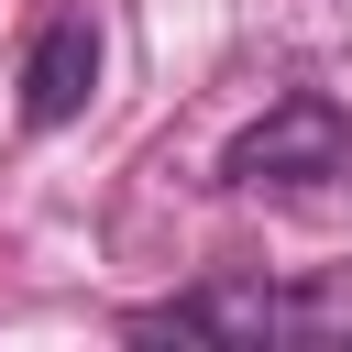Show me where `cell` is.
<instances>
[{
	"label": "cell",
	"instance_id": "cell-1",
	"mask_svg": "<svg viewBox=\"0 0 352 352\" xmlns=\"http://www.w3.org/2000/svg\"><path fill=\"white\" fill-rule=\"evenodd\" d=\"M132 341H220V352H264V341H352V264L308 275V286H264V275H209L165 308H132Z\"/></svg>",
	"mask_w": 352,
	"mask_h": 352
},
{
	"label": "cell",
	"instance_id": "cell-2",
	"mask_svg": "<svg viewBox=\"0 0 352 352\" xmlns=\"http://www.w3.org/2000/svg\"><path fill=\"white\" fill-rule=\"evenodd\" d=\"M220 176L231 187H330V176H352V110L330 99V88H286L253 132H231V154H220Z\"/></svg>",
	"mask_w": 352,
	"mask_h": 352
},
{
	"label": "cell",
	"instance_id": "cell-3",
	"mask_svg": "<svg viewBox=\"0 0 352 352\" xmlns=\"http://www.w3.org/2000/svg\"><path fill=\"white\" fill-rule=\"evenodd\" d=\"M88 88H99V33H88V22H44L33 55H22V121L55 132V121L88 110Z\"/></svg>",
	"mask_w": 352,
	"mask_h": 352
}]
</instances>
